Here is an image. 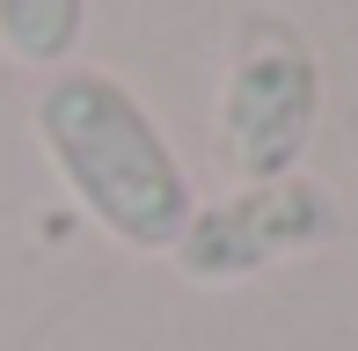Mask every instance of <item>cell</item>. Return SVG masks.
I'll list each match as a JSON object with an SVG mask.
<instances>
[{
    "mask_svg": "<svg viewBox=\"0 0 358 351\" xmlns=\"http://www.w3.org/2000/svg\"><path fill=\"white\" fill-rule=\"evenodd\" d=\"M322 124V59L278 15L241 22V44L220 81V154L241 183L300 176V154Z\"/></svg>",
    "mask_w": 358,
    "mask_h": 351,
    "instance_id": "cell-2",
    "label": "cell"
},
{
    "mask_svg": "<svg viewBox=\"0 0 358 351\" xmlns=\"http://www.w3.org/2000/svg\"><path fill=\"white\" fill-rule=\"evenodd\" d=\"M80 29H88V0H0V52L15 66H73Z\"/></svg>",
    "mask_w": 358,
    "mask_h": 351,
    "instance_id": "cell-4",
    "label": "cell"
},
{
    "mask_svg": "<svg viewBox=\"0 0 358 351\" xmlns=\"http://www.w3.org/2000/svg\"><path fill=\"white\" fill-rule=\"evenodd\" d=\"M322 242H336V198L315 176H278V183H241L227 198L198 205L169 257L190 285H241Z\"/></svg>",
    "mask_w": 358,
    "mask_h": 351,
    "instance_id": "cell-3",
    "label": "cell"
},
{
    "mask_svg": "<svg viewBox=\"0 0 358 351\" xmlns=\"http://www.w3.org/2000/svg\"><path fill=\"white\" fill-rule=\"evenodd\" d=\"M29 117H37V147L52 154L80 213L110 242L169 257L198 213V190L176 162L169 132L154 124V110L103 66H59L44 73Z\"/></svg>",
    "mask_w": 358,
    "mask_h": 351,
    "instance_id": "cell-1",
    "label": "cell"
}]
</instances>
